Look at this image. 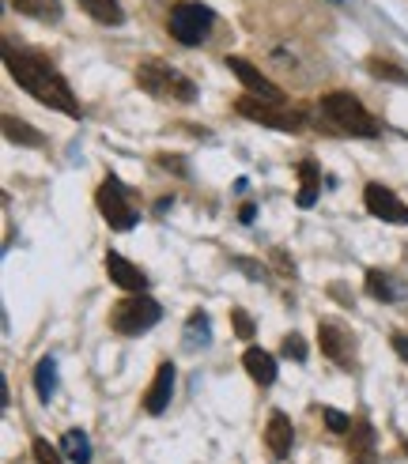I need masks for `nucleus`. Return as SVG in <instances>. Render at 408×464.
I'll list each match as a JSON object with an SVG mask.
<instances>
[{"label": "nucleus", "mask_w": 408, "mask_h": 464, "mask_svg": "<svg viewBox=\"0 0 408 464\" xmlns=\"http://www.w3.org/2000/svg\"><path fill=\"white\" fill-rule=\"evenodd\" d=\"M5 64H8L12 80H15L23 91H31V95H34L42 106L61 110V113H68V118H80V102H76V95H73V87H68V80L50 64V57H45V53L5 45Z\"/></svg>", "instance_id": "nucleus-1"}, {"label": "nucleus", "mask_w": 408, "mask_h": 464, "mask_svg": "<svg viewBox=\"0 0 408 464\" xmlns=\"http://www.w3.org/2000/svg\"><path fill=\"white\" fill-rule=\"evenodd\" d=\"M317 113L325 118V125L333 132H345V136H363V140H371V136H378V121L367 113V106H363L352 91H329V95H322V102H317Z\"/></svg>", "instance_id": "nucleus-2"}, {"label": "nucleus", "mask_w": 408, "mask_h": 464, "mask_svg": "<svg viewBox=\"0 0 408 464\" xmlns=\"http://www.w3.org/2000/svg\"><path fill=\"white\" fill-rule=\"evenodd\" d=\"M136 83L155 99H174V102H193L197 99V83L189 76L174 72V68L163 64V61H144L141 68H136Z\"/></svg>", "instance_id": "nucleus-3"}, {"label": "nucleus", "mask_w": 408, "mask_h": 464, "mask_svg": "<svg viewBox=\"0 0 408 464\" xmlns=\"http://www.w3.org/2000/svg\"><path fill=\"white\" fill-rule=\"evenodd\" d=\"M216 27V12L209 5H197V0H181V5L170 8V34L181 45H200L209 42Z\"/></svg>", "instance_id": "nucleus-4"}, {"label": "nucleus", "mask_w": 408, "mask_h": 464, "mask_svg": "<svg viewBox=\"0 0 408 464\" xmlns=\"http://www.w3.org/2000/svg\"><path fill=\"white\" fill-rule=\"evenodd\" d=\"M159 321H163V306H159L151 295H141V291H136L132 298H125V303H118V310H113V317H110L113 333H121V336H141Z\"/></svg>", "instance_id": "nucleus-5"}, {"label": "nucleus", "mask_w": 408, "mask_h": 464, "mask_svg": "<svg viewBox=\"0 0 408 464\" xmlns=\"http://www.w3.org/2000/svg\"><path fill=\"white\" fill-rule=\"evenodd\" d=\"M95 204H99L102 219L110 223V230H132L136 219H141V212H136L132 200H129V189H125V185L113 178V174H106V181L99 185Z\"/></svg>", "instance_id": "nucleus-6"}, {"label": "nucleus", "mask_w": 408, "mask_h": 464, "mask_svg": "<svg viewBox=\"0 0 408 464\" xmlns=\"http://www.w3.org/2000/svg\"><path fill=\"white\" fill-rule=\"evenodd\" d=\"M235 110L242 113V118L265 125V129H280V132H299V129H303V118H299V113H284V110H277L272 102L254 99V95H249V99H238Z\"/></svg>", "instance_id": "nucleus-7"}, {"label": "nucleus", "mask_w": 408, "mask_h": 464, "mask_svg": "<svg viewBox=\"0 0 408 464\" xmlns=\"http://www.w3.org/2000/svg\"><path fill=\"white\" fill-rule=\"evenodd\" d=\"M363 204H367V212L382 223H393V227H408V204L393 193V189H385V185L371 181L367 189H363Z\"/></svg>", "instance_id": "nucleus-8"}, {"label": "nucleus", "mask_w": 408, "mask_h": 464, "mask_svg": "<svg viewBox=\"0 0 408 464\" xmlns=\"http://www.w3.org/2000/svg\"><path fill=\"white\" fill-rule=\"evenodd\" d=\"M227 68H231V72L242 80V87H246L254 99H265V102H272V106H284V91L272 83V80L261 72V68L249 64L246 57H227Z\"/></svg>", "instance_id": "nucleus-9"}, {"label": "nucleus", "mask_w": 408, "mask_h": 464, "mask_svg": "<svg viewBox=\"0 0 408 464\" xmlns=\"http://www.w3.org/2000/svg\"><path fill=\"white\" fill-rule=\"evenodd\" d=\"M317 343H322V355L333 359L336 366H345V370L352 366L355 343H352V333H348L340 321H329V317L317 321Z\"/></svg>", "instance_id": "nucleus-10"}, {"label": "nucleus", "mask_w": 408, "mask_h": 464, "mask_svg": "<svg viewBox=\"0 0 408 464\" xmlns=\"http://www.w3.org/2000/svg\"><path fill=\"white\" fill-rule=\"evenodd\" d=\"M170 392H174V362H159L155 378H151V385H148V392H144L148 415H163L167 404H170Z\"/></svg>", "instance_id": "nucleus-11"}, {"label": "nucleus", "mask_w": 408, "mask_h": 464, "mask_svg": "<svg viewBox=\"0 0 408 464\" xmlns=\"http://www.w3.org/2000/svg\"><path fill=\"white\" fill-rule=\"evenodd\" d=\"M348 464H378V446H374V427L367 420H355L348 430Z\"/></svg>", "instance_id": "nucleus-12"}, {"label": "nucleus", "mask_w": 408, "mask_h": 464, "mask_svg": "<svg viewBox=\"0 0 408 464\" xmlns=\"http://www.w3.org/2000/svg\"><path fill=\"white\" fill-rule=\"evenodd\" d=\"M291 442H295V427H291V420L284 411H272L268 415V423H265V446H268V453L277 457V460H284L287 453H291Z\"/></svg>", "instance_id": "nucleus-13"}, {"label": "nucleus", "mask_w": 408, "mask_h": 464, "mask_svg": "<svg viewBox=\"0 0 408 464\" xmlns=\"http://www.w3.org/2000/svg\"><path fill=\"white\" fill-rule=\"evenodd\" d=\"M106 272H110V280L118 284L121 291H141L144 295V287H148V276L136 268L132 261H125L121 253H106Z\"/></svg>", "instance_id": "nucleus-14"}, {"label": "nucleus", "mask_w": 408, "mask_h": 464, "mask_svg": "<svg viewBox=\"0 0 408 464\" xmlns=\"http://www.w3.org/2000/svg\"><path fill=\"white\" fill-rule=\"evenodd\" d=\"M246 362V374L254 378L257 385H272L277 382V359H272L268 352H261V347H249V352L242 355Z\"/></svg>", "instance_id": "nucleus-15"}, {"label": "nucleus", "mask_w": 408, "mask_h": 464, "mask_svg": "<svg viewBox=\"0 0 408 464\" xmlns=\"http://www.w3.org/2000/svg\"><path fill=\"white\" fill-rule=\"evenodd\" d=\"M367 291H371L374 298H382V303H390V306L404 298V284L393 280V276L382 272V268H371V272H367Z\"/></svg>", "instance_id": "nucleus-16"}, {"label": "nucleus", "mask_w": 408, "mask_h": 464, "mask_svg": "<svg viewBox=\"0 0 408 464\" xmlns=\"http://www.w3.org/2000/svg\"><path fill=\"white\" fill-rule=\"evenodd\" d=\"M8 5L38 23H61V0H8Z\"/></svg>", "instance_id": "nucleus-17"}, {"label": "nucleus", "mask_w": 408, "mask_h": 464, "mask_svg": "<svg viewBox=\"0 0 408 464\" xmlns=\"http://www.w3.org/2000/svg\"><path fill=\"white\" fill-rule=\"evenodd\" d=\"M0 125H5V136H8L12 144H23V148H45V136H42L38 129H31L27 121L12 118V113H5V118H0Z\"/></svg>", "instance_id": "nucleus-18"}, {"label": "nucleus", "mask_w": 408, "mask_h": 464, "mask_svg": "<svg viewBox=\"0 0 408 464\" xmlns=\"http://www.w3.org/2000/svg\"><path fill=\"white\" fill-rule=\"evenodd\" d=\"M80 8L95 23H106V27H121L125 23V12H121L118 0H80Z\"/></svg>", "instance_id": "nucleus-19"}, {"label": "nucleus", "mask_w": 408, "mask_h": 464, "mask_svg": "<svg viewBox=\"0 0 408 464\" xmlns=\"http://www.w3.org/2000/svg\"><path fill=\"white\" fill-rule=\"evenodd\" d=\"M209 343H212V321L204 310H193L186 321V347L197 352V347H209Z\"/></svg>", "instance_id": "nucleus-20"}, {"label": "nucleus", "mask_w": 408, "mask_h": 464, "mask_svg": "<svg viewBox=\"0 0 408 464\" xmlns=\"http://www.w3.org/2000/svg\"><path fill=\"white\" fill-rule=\"evenodd\" d=\"M61 453L68 457V464H91V438L83 430H64Z\"/></svg>", "instance_id": "nucleus-21"}, {"label": "nucleus", "mask_w": 408, "mask_h": 464, "mask_svg": "<svg viewBox=\"0 0 408 464\" xmlns=\"http://www.w3.org/2000/svg\"><path fill=\"white\" fill-rule=\"evenodd\" d=\"M34 389H38L42 401H50L53 392H57V359L53 355L38 359V366H34Z\"/></svg>", "instance_id": "nucleus-22"}, {"label": "nucleus", "mask_w": 408, "mask_h": 464, "mask_svg": "<svg viewBox=\"0 0 408 464\" xmlns=\"http://www.w3.org/2000/svg\"><path fill=\"white\" fill-rule=\"evenodd\" d=\"M299 178H303V189H299V204H303V208H310V204L317 200V185H322V170H317V162H314V159L299 162Z\"/></svg>", "instance_id": "nucleus-23"}, {"label": "nucleus", "mask_w": 408, "mask_h": 464, "mask_svg": "<svg viewBox=\"0 0 408 464\" xmlns=\"http://www.w3.org/2000/svg\"><path fill=\"white\" fill-rule=\"evenodd\" d=\"M367 72L374 76V80H390V83H408V72L401 64H393V61H385V57H371L367 61Z\"/></svg>", "instance_id": "nucleus-24"}, {"label": "nucleus", "mask_w": 408, "mask_h": 464, "mask_svg": "<svg viewBox=\"0 0 408 464\" xmlns=\"http://www.w3.org/2000/svg\"><path fill=\"white\" fill-rule=\"evenodd\" d=\"M31 450H34V460H38V464H64V460H68V457L61 453V446H50L45 438H34Z\"/></svg>", "instance_id": "nucleus-25"}, {"label": "nucleus", "mask_w": 408, "mask_h": 464, "mask_svg": "<svg viewBox=\"0 0 408 464\" xmlns=\"http://www.w3.org/2000/svg\"><path fill=\"white\" fill-rule=\"evenodd\" d=\"M322 420H325V427L333 430V434H345V430H352V415H345V411H336V408H322Z\"/></svg>", "instance_id": "nucleus-26"}, {"label": "nucleus", "mask_w": 408, "mask_h": 464, "mask_svg": "<svg viewBox=\"0 0 408 464\" xmlns=\"http://www.w3.org/2000/svg\"><path fill=\"white\" fill-rule=\"evenodd\" d=\"M280 352H284L287 359H295V362H306V340H303L299 333H291V336H284Z\"/></svg>", "instance_id": "nucleus-27"}, {"label": "nucleus", "mask_w": 408, "mask_h": 464, "mask_svg": "<svg viewBox=\"0 0 408 464\" xmlns=\"http://www.w3.org/2000/svg\"><path fill=\"white\" fill-rule=\"evenodd\" d=\"M231 324H235V336H242V340H249V336H254L257 329H254V317H249L246 310H231Z\"/></svg>", "instance_id": "nucleus-28"}, {"label": "nucleus", "mask_w": 408, "mask_h": 464, "mask_svg": "<svg viewBox=\"0 0 408 464\" xmlns=\"http://www.w3.org/2000/svg\"><path fill=\"white\" fill-rule=\"evenodd\" d=\"M235 268H242L249 280H265V276H268V268L261 261H249V257H235Z\"/></svg>", "instance_id": "nucleus-29"}, {"label": "nucleus", "mask_w": 408, "mask_h": 464, "mask_svg": "<svg viewBox=\"0 0 408 464\" xmlns=\"http://www.w3.org/2000/svg\"><path fill=\"white\" fill-rule=\"evenodd\" d=\"M272 261H277L280 276H291V280H295V261H287V253H284V249H277V253H272Z\"/></svg>", "instance_id": "nucleus-30"}, {"label": "nucleus", "mask_w": 408, "mask_h": 464, "mask_svg": "<svg viewBox=\"0 0 408 464\" xmlns=\"http://www.w3.org/2000/svg\"><path fill=\"white\" fill-rule=\"evenodd\" d=\"M393 352L404 359V366H408V336H401V333H393Z\"/></svg>", "instance_id": "nucleus-31"}, {"label": "nucleus", "mask_w": 408, "mask_h": 464, "mask_svg": "<svg viewBox=\"0 0 408 464\" xmlns=\"http://www.w3.org/2000/svg\"><path fill=\"white\" fill-rule=\"evenodd\" d=\"M329 295H336V298H340V306H352V295H348L345 287H340V284H333V287H329Z\"/></svg>", "instance_id": "nucleus-32"}, {"label": "nucleus", "mask_w": 408, "mask_h": 464, "mask_svg": "<svg viewBox=\"0 0 408 464\" xmlns=\"http://www.w3.org/2000/svg\"><path fill=\"white\" fill-rule=\"evenodd\" d=\"M254 216H257V208L246 204V208H242V223H254Z\"/></svg>", "instance_id": "nucleus-33"}, {"label": "nucleus", "mask_w": 408, "mask_h": 464, "mask_svg": "<svg viewBox=\"0 0 408 464\" xmlns=\"http://www.w3.org/2000/svg\"><path fill=\"white\" fill-rule=\"evenodd\" d=\"M329 5H340V0H329Z\"/></svg>", "instance_id": "nucleus-34"}, {"label": "nucleus", "mask_w": 408, "mask_h": 464, "mask_svg": "<svg viewBox=\"0 0 408 464\" xmlns=\"http://www.w3.org/2000/svg\"><path fill=\"white\" fill-rule=\"evenodd\" d=\"M404 453H408V442H404Z\"/></svg>", "instance_id": "nucleus-35"}]
</instances>
